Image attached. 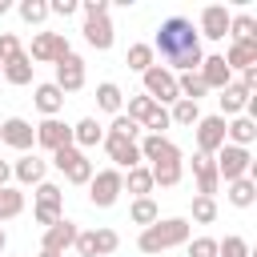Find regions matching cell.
Listing matches in <instances>:
<instances>
[{"label": "cell", "instance_id": "cell-1", "mask_svg": "<svg viewBox=\"0 0 257 257\" xmlns=\"http://www.w3.org/2000/svg\"><path fill=\"white\" fill-rule=\"evenodd\" d=\"M153 52H161V68H169L173 76L177 72H197L205 52H201V36L193 28V20L185 16H169L161 28H157V40H153Z\"/></svg>", "mask_w": 257, "mask_h": 257}, {"label": "cell", "instance_id": "cell-2", "mask_svg": "<svg viewBox=\"0 0 257 257\" xmlns=\"http://www.w3.org/2000/svg\"><path fill=\"white\" fill-rule=\"evenodd\" d=\"M185 241H189V221H185V217L153 221V225L141 229V237H137L141 253H149V257H157V253H165V249H177V245H185Z\"/></svg>", "mask_w": 257, "mask_h": 257}, {"label": "cell", "instance_id": "cell-3", "mask_svg": "<svg viewBox=\"0 0 257 257\" xmlns=\"http://www.w3.org/2000/svg\"><path fill=\"white\" fill-rule=\"evenodd\" d=\"M213 165H217V177H221L225 185H229V181H241V177L253 173V157H249V149H237V145H221L217 157H213Z\"/></svg>", "mask_w": 257, "mask_h": 257}, {"label": "cell", "instance_id": "cell-4", "mask_svg": "<svg viewBox=\"0 0 257 257\" xmlns=\"http://www.w3.org/2000/svg\"><path fill=\"white\" fill-rule=\"evenodd\" d=\"M120 193H124V173H120V169H100V173H92V181H88V201H92L96 209L116 205Z\"/></svg>", "mask_w": 257, "mask_h": 257}, {"label": "cell", "instance_id": "cell-5", "mask_svg": "<svg viewBox=\"0 0 257 257\" xmlns=\"http://www.w3.org/2000/svg\"><path fill=\"white\" fill-rule=\"evenodd\" d=\"M145 76V96L149 100H157L161 108L165 104H173V100H181V92H177V76L169 72V68H161V64H153L149 72H141Z\"/></svg>", "mask_w": 257, "mask_h": 257}, {"label": "cell", "instance_id": "cell-6", "mask_svg": "<svg viewBox=\"0 0 257 257\" xmlns=\"http://www.w3.org/2000/svg\"><path fill=\"white\" fill-rule=\"evenodd\" d=\"M72 48H68V40H64V32H36L32 36V48H28V60H36V64H56L60 56H68Z\"/></svg>", "mask_w": 257, "mask_h": 257}, {"label": "cell", "instance_id": "cell-7", "mask_svg": "<svg viewBox=\"0 0 257 257\" xmlns=\"http://www.w3.org/2000/svg\"><path fill=\"white\" fill-rule=\"evenodd\" d=\"M120 245V237L112 233V229H92V233H76V253L80 257H104V253H112Z\"/></svg>", "mask_w": 257, "mask_h": 257}, {"label": "cell", "instance_id": "cell-8", "mask_svg": "<svg viewBox=\"0 0 257 257\" xmlns=\"http://www.w3.org/2000/svg\"><path fill=\"white\" fill-rule=\"evenodd\" d=\"M60 92H80L84 88V60L76 56V52H68V56H60L56 60V80H52Z\"/></svg>", "mask_w": 257, "mask_h": 257}, {"label": "cell", "instance_id": "cell-9", "mask_svg": "<svg viewBox=\"0 0 257 257\" xmlns=\"http://www.w3.org/2000/svg\"><path fill=\"white\" fill-rule=\"evenodd\" d=\"M36 145L48 149V153H56V149L72 145V128H68L60 116H44V120L36 124Z\"/></svg>", "mask_w": 257, "mask_h": 257}, {"label": "cell", "instance_id": "cell-10", "mask_svg": "<svg viewBox=\"0 0 257 257\" xmlns=\"http://www.w3.org/2000/svg\"><path fill=\"white\" fill-rule=\"evenodd\" d=\"M193 128H197V153L213 157L225 145V116H201Z\"/></svg>", "mask_w": 257, "mask_h": 257}, {"label": "cell", "instance_id": "cell-11", "mask_svg": "<svg viewBox=\"0 0 257 257\" xmlns=\"http://www.w3.org/2000/svg\"><path fill=\"white\" fill-rule=\"evenodd\" d=\"M104 153H108V161L116 165V169H137L141 165V149H137V141H128V137H112V133H104Z\"/></svg>", "mask_w": 257, "mask_h": 257}, {"label": "cell", "instance_id": "cell-12", "mask_svg": "<svg viewBox=\"0 0 257 257\" xmlns=\"http://www.w3.org/2000/svg\"><path fill=\"white\" fill-rule=\"evenodd\" d=\"M0 145H12V149H20V153H28V149L36 145V124H28L24 116H8V120L0 124Z\"/></svg>", "mask_w": 257, "mask_h": 257}, {"label": "cell", "instance_id": "cell-13", "mask_svg": "<svg viewBox=\"0 0 257 257\" xmlns=\"http://www.w3.org/2000/svg\"><path fill=\"white\" fill-rule=\"evenodd\" d=\"M229 8L225 4H205L201 8V32L197 36H205V40H225V32H229Z\"/></svg>", "mask_w": 257, "mask_h": 257}, {"label": "cell", "instance_id": "cell-14", "mask_svg": "<svg viewBox=\"0 0 257 257\" xmlns=\"http://www.w3.org/2000/svg\"><path fill=\"white\" fill-rule=\"evenodd\" d=\"M137 149H141V161H153V165H165V161H181V149L169 141V137H145V141H137Z\"/></svg>", "mask_w": 257, "mask_h": 257}, {"label": "cell", "instance_id": "cell-15", "mask_svg": "<svg viewBox=\"0 0 257 257\" xmlns=\"http://www.w3.org/2000/svg\"><path fill=\"white\" fill-rule=\"evenodd\" d=\"M76 233H80V229H76V221L60 217L52 229H44V245H40V249H48V253H60V257H64V249H72V245H76Z\"/></svg>", "mask_w": 257, "mask_h": 257}, {"label": "cell", "instance_id": "cell-16", "mask_svg": "<svg viewBox=\"0 0 257 257\" xmlns=\"http://www.w3.org/2000/svg\"><path fill=\"white\" fill-rule=\"evenodd\" d=\"M197 76L205 80V88H225V84H233V72H229V64L221 60V52H213V56H205L201 60V68H197Z\"/></svg>", "mask_w": 257, "mask_h": 257}, {"label": "cell", "instance_id": "cell-17", "mask_svg": "<svg viewBox=\"0 0 257 257\" xmlns=\"http://www.w3.org/2000/svg\"><path fill=\"white\" fill-rule=\"evenodd\" d=\"M193 177H197V197H213L217 185H221L217 165H213V157H205V153H193Z\"/></svg>", "mask_w": 257, "mask_h": 257}, {"label": "cell", "instance_id": "cell-18", "mask_svg": "<svg viewBox=\"0 0 257 257\" xmlns=\"http://www.w3.org/2000/svg\"><path fill=\"white\" fill-rule=\"evenodd\" d=\"M84 40H88V48L108 52L112 48V20L108 16H88L84 20Z\"/></svg>", "mask_w": 257, "mask_h": 257}, {"label": "cell", "instance_id": "cell-19", "mask_svg": "<svg viewBox=\"0 0 257 257\" xmlns=\"http://www.w3.org/2000/svg\"><path fill=\"white\" fill-rule=\"evenodd\" d=\"M221 60L229 64V72H233V68H237V72L257 68V40H233V44H229V52H225Z\"/></svg>", "mask_w": 257, "mask_h": 257}, {"label": "cell", "instance_id": "cell-20", "mask_svg": "<svg viewBox=\"0 0 257 257\" xmlns=\"http://www.w3.org/2000/svg\"><path fill=\"white\" fill-rule=\"evenodd\" d=\"M257 141V120L253 116H233L225 124V145H237V149H249Z\"/></svg>", "mask_w": 257, "mask_h": 257}, {"label": "cell", "instance_id": "cell-21", "mask_svg": "<svg viewBox=\"0 0 257 257\" xmlns=\"http://www.w3.org/2000/svg\"><path fill=\"white\" fill-rule=\"evenodd\" d=\"M44 169H48V161H40L36 153H24V157L12 165V177H16L20 185H40V181H44Z\"/></svg>", "mask_w": 257, "mask_h": 257}, {"label": "cell", "instance_id": "cell-22", "mask_svg": "<svg viewBox=\"0 0 257 257\" xmlns=\"http://www.w3.org/2000/svg\"><path fill=\"white\" fill-rule=\"evenodd\" d=\"M249 96H253V92H249V88H241L237 80H233V84H225V88H221V96H217V100H221V116H241V112H245V104H249Z\"/></svg>", "mask_w": 257, "mask_h": 257}, {"label": "cell", "instance_id": "cell-23", "mask_svg": "<svg viewBox=\"0 0 257 257\" xmlns=\"http://www.w3.org/2000/svg\"><path fill=\"white\" fill-rule=\"evenodd\" d=\"M100 141H104V124H100L96 116H84V120L72 124V145H76V149H92V145H100Z\"/></svg>", "mask_w": 257, "mask_h": 257}, {"label": "cell", "instance_id": "cell-24", "mask_svg": "<svg viewBox=\"0 0 257 257\" xmlns=\"http://www.w3.org/2000/svg\"><path fill=\"white\" fill-rule=\"evenodd\" d=\"M32 100H36V108L44 112V116H56L60 108H64V92L48 80V84H36V92H32Z\"/></svg>", "mask_w": 257, "mask_h": 257}, {"label": "cell", "instance_id": "cell-25", "mask_svg": "<svg viewBox=\"0 0 257 257\" xmlns=\"http://www.w3.org/2000/svg\"><path fill=\"white\" fill-rule=\"evenodd\" d=\"M0 68H4L0 76H4L8 84H32V68H36V64L28 60V52H20V56H12V60L0 64Z\"/></svg>", "mask_w": 257, "mask_h": 257}, {"label": "cell", "instance_id": "cell-26", "mask_svg": "<svg viewBox=\"0 0 257 257\" xmlns=\"http://www.w3.org/2000/svg\"><path fill=\"white\" fill-rule=\"evenodd\" d=\"M229 201H233L237 209H249V205L257 201V181H253V177H241V181H229Z\"/></svg>", "mask_w": 257, "mask_h": 257}, {"label": "cell", "instance_id": "cell-27", "mask_svg": "<svg viewBox=\"0 0 257 257\" xmlns=\"http://www.w3.org/2000/svg\"><path fill=\"white\" fill-rule=\"evenodd\" d=\"M128 217H133V225L149 229L153 221H161V209H157V201H153V197H137V201H133V209H128Z\"/></svg>", "mask_w": 257, "mask_h": 257}, {"label": "cell", "instance_id": "cell-28", "mask_svg": "<svg viewBox=\"0 0 257 257\" xmlns=\"http://www.w3.org/2000/svg\"><path fill=\"white\" fill-rule=\"evenodd\" d=\"M20 213H24V193L12 189V185H4V189H0V221H12V217H20Z\"/></svg>", "mask_w": 257, "mask_h": 257}, {"label": "cell", "instance_id": "cell-29", "mask_svg": "<svg viewBox=\"0 0 257 257\" xmlns=\"http://www.w3.org/2000/svg\"><path fill=\"white\" fill-rule=\"evenodd\" d=\"M153 44H128V52H124V64L133 68V72H149L153 68Z\"/></svg>", "mask_w": 257, "mask_h": 257}, {"label": "cell", "instance_id": "cell-30", "mask_svg": "<svg viewBox=\"0 0 257 257\" xmlns=\"http://www.w3.org/2000/svg\"><path fill=\"white\" fill-rule=\"evenodd\" d=\"M177 92H181V100H193V104H197L209 88H205V80H201L197 72H181V76H177Z\"/></svg>", "mask_w": 257, "mask_h": 257}, {"label": "cell", "instance_id": "cell-31", "mask_svg": "<svg viewBox=\"0 0 257 257\" xmlns=\"http://www.w3.org/2000/svg\"><path fill=\"white\" fill-rule=\"evenodd\" d=\"M169 120H173V124H185V128H193V124L201 120V104H193V100H173V108H169Z\"/></svg>", "mask_w": 257, "mask_h": 257}, {"label": "cell", "instance_id": "cell-32", "mask_svg": "<svg viewBox=\"0 0 257 257\" xmlns=\"http://www.w3.org/2000/svg\"><path fill=\"white\" fill-rule=\"evenodd\" d=\"M124 189H128L133 197H149V193H153V173H149L145 165L128 169V177H124Z\"/></svg>", "mask_w": 257, "mask_h": 257}, {"label": "cell", "instance_id": "cell-33", "mask_svg": "<svg viewBox=\"0 0 257 257\" xmlns=\"http://www.w3.org/2000/svg\"><path fill=\"white\" fill-rule=\"evenodd\" d=\"M96 104H100L104 112H120V104H124V92H120L112 80H104V84H96Z\"/></svg>", "mask_w": 257, "mask_h": 257}, {"label": "cell", "instance_id": "cell-34", "mask_svg": "<svg viewBox=\"0 0 257 257\" xmlns=\"http://www.w3.org/2000/svg\"><path fill=\"white\" fill-rule=\"evenodd\" d=\"M149 173H153V185H161V189H173V185H181V161H165V165H153Z\"/></svg>", "mask_w": 257, "mask_h": 257}, {"label": "cell", "instance_id": "cell-35", "mask_svg": "<svg viewBox=\"0 0 257 257\" xmlns=\"http://www.w3.org/2000/svg\"><path fill=\"white\" fill-rule=\"evenodd\" d=\"M229 36H233V40H257V20H253L249 12L229 16Z\"/></svg>", "mask_w": 257, "mask_h": 257}, {"label": "cell", "instance_id": "cell-36", "mask_svg": "<svg viewBox=\"0 0 257 257\" xmlns=\"http://www.w3.org/2000/svg\"><path fill=\"white\" fill-rule=\"evenodd\" d=\"M20 20L24 24H44L48 20V0H20Z\"/></svg>", "mask_w": 257, "mask_h": 257}, {"label": "cell", "instance_id": "cell-37", "mask_svg": "<svg viewBox=\"0 0 257 257\" xmlns=\"http://www.w3.org/2000/svg\"><path fill=\"white\" fill-rule=\"evenodd\" d=\"M153 108H157V100H149V96L141 92V96H128V112H124V116H128V120H137V124L145 128V120H149V112H153Z\"/></svg>", "mask_w": 257, "mask_h": 257}, {"label": "cell", "instance_id": "cell-38", "mask_svg": "<svg viewBox=\"0 0 257 257\" xmlns=\"http://www.w3.org/2000/svg\"><path fill=\"white\" fill-rule=\"evenodd\" d=\"M36 205L64 209V193H60V185H52V181H40V185H36Z\"/></svg>", "mask_w": 257, "mask_h": 257}, {"label": "cell", "instance_id": "cell-39", "mask_svg": "<svg viewBox=\"0 0 257 257\" xmlns=\"http://www.w3.org/2000/svg\"><path fill=\"white\" fill-rule=\"evenodd\" d=\"M193 221L197 225H213L217 221V201L213 197H193Z\"/></svg>", "mask_w": 257, "mask_h": 257}, {"label": "cell", "instance_id": "cell-40", "mask_svg": "<svg viewBox=\"0 0 257 257\" xmlns=\"http://www.w3.org/2000/svg\"><path fill=\"white\" fill-rule=\"evenodd\" d=\"M104 133H112V137H128V141H137V137H141V124H137V120H128L124 112H116V116H112V124H108Z\"/></svg>", "mask_w": 257, "mask_h": 257}, {"label": "cell", "instance_id": "cell-41", "mask_svg": "<svg viewBox=\"0 0 257 257\" xmlns=\"http://www.w3.org/2000/svg\"><path fill=\"white\" fill-rule=\"evenodd\" d=\"M217 257H249V241L245 237H225V241H217Z\"/></svg>", "mask_w": 257, "mask_h": 257}, {"label": "cell", "instance_id": "cell-42", "mask_svg": "<svg viewBox=\"0 0 257 257\" xmlns=\"http://www.w3.org/2000/svg\"><path fill=\"white\" fill-rule=\"evenodd\" d=\"M80 157H84V153H80L76 145H64V149H56V153H52V165H56L60 173H68V169H72Z\"/></svg>", "mask_w": 257, "mask_h": 257}, {"label": "cell", "instance_id": "cell-43", "mask_svg": "<svg viewBox=\"0 0 257 257\" xmlns=\"http://www.w3.org/2000/svg\"><path fill=\"white\" fill-rule=\"evenodd\" d=\"M169 124H173V120H169V108H161V104H157V108L149 112V120H145V128H149L153 137H165V128H169Z\"/></svg>", "mask_w": 257, "mask_h": 257}, {"label": "cell", "instance_id": "cell-44", "mask_svg": "<svg viewBox=\"0 0 257 257\" xmlns=\"http://www.w3.org/2000/svg\"><path fill=\"white\" fill-rule=\"evenodd\" d=\"M185 245H189V257H217V237H193Z\"/></svg>", "mask_w": 257, "mask_h": 257}, {"label": "cell", "instance_id": "cell-45", "mask_svg": "<svg viewBox=\"0 0 257 257\" xmlns=\"http://www.w3.org/2000/svg\"><path fill=\"white\" fill-rule=\"evenodd\" d=\"M64 177H68L72 185H88V181H92V161H88V157H80V161H76Z\"/></svg>", "mask_w": 257, "mask_h": 257}, {"label": "cell", "instance_id": "cell-46", "mask_svg": "<svg viewBox=\"0 0 257 257\" xmlns=\"http://www.w3.org/2000/svg\"><path fill=\"white\" fill-rule=\"evenodd\" d=\"M24 48H20V40L12 36V32H0V64H8L12 56H20Z\"/></svg>", "mask_w": 257, "mask_h": 257}, {"label": "cell", "instance_id": "cell-47", "mask_svg": "<svg viewBox=\"0 0 257 257\" xmlns=\"http://www.w3.org/2000/svg\"><path fill=\"white\" fill-rule=\"evenodd\" d=\"M32 217H36V225H44V229H52L60 217H64V209H48V205H36L32 209Z\"/></svg>", "mask_w": 257, "mask_h": 257}, {"label": "cell", "instance_id": "cell-48", "mask_svg": "<svg viewBox=\"0 0 257 257\" xmlns=\"http://www.w3.org/2000/svg\"><path fill=\"white\" fill-rule=\"evenodd\" d=\"M80 4L76 0H48V12H56V16H72Z\"/></svg>", "mask_w": 257, "mask_h": 257}, {"label": "cell", "instance_id": "cell-49", "mask_svg": "<svg viewBox=\"0 0 257 257\" xmlns=\"http://www.w3.org/2000/svg\"><path fill=\"white\" fill-rule=\"evenodd\" d=\"M80 8H84V20L88 16H108V0H84Z\"/></svg>", "mask_w": 257, "mask_h": 257}, {"label": "cell", "instance_id": "cell-50", "mask_svg": "<svg viewBox=\"0 0 257 257\" xmlns=\"http://www.w3.org/2000/svg\"><path fill=\"white\" fill-rule=\"evenodd\" d=\"M8 177H12V165H8V161H0V189L8 185Z\"/></svg>", "mask_w": 257, "mask_h": 257}, {"label": "cell", "instance_id": "cell-51", "mask_svg": "<svg viewBox=\"0 0 257 257\" xmlns=\"http://www.w3.org/2000/svg\"><path fill=\"white\" fill-rule=\"evenodd\" d=\"M4 249H8V233L0 229V253H4Z\"/></svg>", "mask_w": 257, "mask_h": 257}, {"label": "cell", "instance_id": "cell-52", "mask_svg": "<svg viewBox=\"0 0 257 257\" xmlns=\"http://www.w3.org/2000/svg\"><path fill=\"white\" fill-rule=\"evenodd\" d=\"M8 8H12V0H0V16H4V12H8Z\"/></svg>", "mask_w": 257, "mask_h": 257}, {"label": "cell", "instance_id": "cell-53", "mask_svg": "<svg viewBox=\"0 0 257 257\" xmlns=\"http://www.w3.org/2000/svg\"><path fill=\"white\" fill-rule=\"evenodd\" d=\"M36 257H60V253H48V249H40V253H36Z\"/></svg>", "mask_w": 257, "mask_h": 257}, {"label": "cell", "instance_id": "cell-54", "mask_svg": "<svg viewBox=\"0 0 257 257\" xmlns=\"http://www.w3.org/2000/svg\"><path fill=\"white\" fill-rule=\"evenodd\" d=\"M0 72H4V68H0Z\"/></svg>", "mask_w": 257, "mask_h": 257}]
</instances>
